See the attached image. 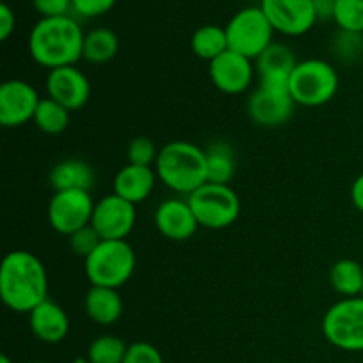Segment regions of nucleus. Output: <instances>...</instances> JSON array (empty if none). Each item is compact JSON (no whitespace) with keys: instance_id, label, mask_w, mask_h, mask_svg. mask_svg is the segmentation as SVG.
I'll use <instances>...</instances> for the list:
<instances>
[{"instance_id":"obj_1","label":"nucleus","mask_w":363,"mask_h":363,"mask_svg":"<svg viewBox=\"0 0 363 363\" xmlns=\"http://www.w3.org/2000/svg\"><path fill=\"white\" fill-rule=\"evenodd\" d=\"M0 298L7 308L18 314H30L39 303L48 300V275L38 255L14 250L4 257Z\"/></svg>"},{"instance_id":"obj_2","label":"nucleus","mask_w":363,"mask_h":363,"mask_svg":"<svg viewBox=\"0 0 363 363\" xmlns=\"http://www.w3.org/2000/svg\"><path fill=\"white\" fill-rule=\"evenodd\" d=\"M85 34L71 16L41 18L28 34L30 57L50 71L74 66L84 53Z\"/></svg>"},{"instance_id":"obj_3","label":"nucleus","mask_w":363,"mask_h":363,"mask_svg":"<svg viewBox=\"0 0 363 363\" xmlns=\"http://www.w3.org/2000/svg\"><path fill=\"white\" fill-rule=\"evenodd\" d=\"M155 170L167 188L186 197L208 183L206 151L186 140H172L163 145Z\"/></svg>"},{"instance_id":"obj_4","label":"nucleus","mask_w":363,"mask_h":363,"mask_svg":"<svg viewBox=\"0 0 363 363\" xmlns=\"http://www.w3.org/2000/svg\"><path fill=\"white\" fill-rule=\"evenodd\" d=\"M137 257L126 240H103L85 259V275L91 286L119 289L131 279Z\"/></svg>"},{"instance_id":"obj_5","label":"nucleus","mask_w":363,"mask_h":363,"mask_svg":"<svg viewBox=\"0 0 363 363\" xmlns=\"http://www.w3.org/2000/svg\"><path fill=\"white\" fill-rule=\"evenodd\" d=\"M339 91V73L323 59L300 60L289 80V92L301 106H323Z\"/></svg>"},{"instance_id":"obj_6","label":"nucleus","mask_w":363,"mask_h":363,"mask_svg":"<svg viewBox=\"0 0 363 363\" xmlns=\"http://www.w3.org/2000/svg\"><path fill=\"white\" fill-rule=\"evenodd\" d=\"M199 225L206 229H227L241 213V201L229 184L206 183L186 197Z\"/></svg>"},{"instance_id":"obj_7","label":"nucleus","mask_w":363,"mask_h":363,"mask_svg":"<svg viewBox=\"0 0 363 363\" xmlns=\"http://www.w3.org/2000/svg\"><path fill=\"white\" fill-rule=\"evenodd\" d=\"M325 339L347 353L363 351V296L342 298L323 318Z\"/></svg>"},{"instance_id":"obj_8","label":"nucleus","mask_w":363,"mask_h":363,"mask_svg":"<svg viewBox=\"0 0 363 363\" xmlns=\"http://www.w3.org/2000/svg\"><path fill=\"white\" fill-rule=\"evenodd\" d=\"M229 50L255 60L273 43V27L261 7L238 11L225 25Z\"/></svg>"},{"instance_id":"obj_9","label":"nucleus","mask_w":363,"mask_h":363,"mask_svg":"<svg viewBox=\"0 0 363 363\" xmlns=\"http://www.w3.org/2000/svg\"><path fill=\"white\" fill-rule=\"evenodd\" d=\"M94 206L91 191H55L48 204V222L53 230L64 236H71L78 229L91 223Z\"/></svg>"},{"instance_id":"obj_10","label":"nucleus","mask_w":363,"mask_h":363,"mask_svg":"<svg viewBox=\"0 0 363 363\" xmlns=\"http://www.w3.org/2000/svg\"><path fill=\"white\" fill-rule=\"evenodd\" d=\"M293 96L289 87L259 84L257 91L252 92L247 101L248 117L254 124L261 128L284 126L294 112Z\"/></svg>"},{"instance_id":"obj_11","label":"nucleus","mask_w":363,"mask_h":363,"mask_svg":"<svg viewBox=\"0 0 363 363\" xmlns=\"http://www.w3.org/2000/svg\"><path fill=\"white\" fill-rule=\"evenodd\" d=\"M262 13L273 30L286 35H303L318 21L314 0H261Z\"/></svg>"},{"instance_id":"obj_12","label":"nucleus","mask_w":363,"mask_h":363,"mask_svg":"<svg viewBox=\"0 0 363 363\" xmlns=\"http://www.w3.org/2000/svg\"><path fill=\"white\" fill-rule=\"evenodd\" d=\"M137 211L135 204L116 194L105 195L96 202L91 225L98 230L101 240H126L135 227Z\"/></svg>"},{"instance_id":"obj_13","label":"nucleus","mask_w":363,"mask_h":363,"mask_svg":"<svg viewBox=\"0 0 363 363\" xmlns=\"http://www.w3.org/2000/svg\"><path fill=\"white\" fill-rule=\"evenodd\" d=\"M38 91L28 82L6 80L0 85V124L4 128H20L28 121H34L38 110Z\"/></svg>"},{"instance_id":"obj_14","label":"nucleus","mask_w":363,"mask_h":363,"mask_svg":"<svg viewBox=\"0 0 363 363\" xmlns=\"http://www.w3.org/2000/svg\"><path fill=\"white\" fill-rule=\"evenodd\" d=\"M46 92L53 101L66 106L69 112L80 110L91 98V84L77 66L52 69L46 77Z\"/></svg>"},{"instance_id":"obj_15","label":"nucleus","mask_w":363,"mask_h":363,"mask_svg":"<svg viewBox=\"0 0 363 363\" xmlns=\"http://www.w3.org/2000/svg\"><path fill=\"white\" fill-rule=\"evenodd\" d=\"M209 78L218 91L225 94H241L254 80V64L248 57L227 50L209 62Z\"/></svg>"},{"instance_id":"obj_16","label":"nucleus","mask_w":363,"mask_h":363,"mask_svg":"<svg viewBox=\"0 0 363 363\" xmlns=\"http://www.w3.org/2000/svg\"><path fill=\"white\" fill-rule=\"evenodd\" d=\"M155 225L162 236L170 241H186L197 233L199 225L188 201L169 199L155 213Z\"/></svg>"},{"instance_id":"obj_17","label":"nucleus","mask_w":363,"mask_h":363,"mask_svg":"<svg viewBox=\"0 0 363 363\" xmlns=\"http://www.w3.org/2000/svg\"><path fill=\"white\" fill-rule=\"evenodd\" d=\"M298 62L293 50L284 43L273 41L261 55L255 59V69L259 74V84L289 87V80Z\"/></svg>"},{"instance_id":"obj_18","label":"nucleus","mask_w":363,"mask_h":363,"mask_svg":"<svg viewBox=\"0 0 363 363\" xmlns=\"http://www.w3.org/2000/svg\"><path fill=\"white\" fill-rule=\"evenodd\" d=\"M28 325L35 339L45 344H59L69 333V318L55 301L45 300L28 314Z\"/></svg>"},{"instance_id":"obj_19","label":"nucleus","mask_w":363,"mask_h":363,"mask_svg":"<svg viewBox=\"0 0 363 363\" xmlns=\"http://www.w3.org/2000/svg\"><path fill=\"white\" fill-rule=\"evenodd\" d=\"M156 179L158 176L152 167H138L128 163L116 174L113 194L137 206L138 202H144L152 194Z\"/></svg>"},{"instance_id":"obj_20","label":"nucleus","mask_w":363,"mask_h":363,"mask_svg":"<svg viewBox=\"0 0 363 363\" xmlns=\"http://www.w3.org/2000/svg\"><path fill=\"white\" fill-rule=\"evenodd\" d=\"M85 312L89 319L99 326H110L123 315V300L117 289L112 287L91 286L85 296Z\"/></svg>"},{"instance_id":"obj_21","label":"nucleus","mask_w":363,"mask_h":363,"mask_svg":"<svg viewBox=\"0 0 363 363\" xmlns=\"http://www.w3.org/2000/svg\"><path fill=\"white\" fill-rule=\"evenodd\" d=\"M50 184L55 191H91L92 184H94V170L84 160H64V162L57 163L50 172Z\"/></svg>"},{"instance_id":"obj_22","label":"nucleus","mask_w":363,"mask_h":363,"mask_svg":"<svg viewBox=\"0 0 363 363\" xmlns=\"http://www.w3.org/2000/svg\"><path fill=\"white\" fill-rule=\"evenodd\" d=\"M119 52V38L113 30L105 27L92 28L85 34L82 59L89 64H106L116 59Z\"/></svg>"},{"instance_id":"obj_23","label":"nucleus","mask_w":363,"mask_h":363,"mask_svg":"<svg viewBox=\"0 0 363 363\" xmlns=\"http://www.w3.org/2000/svg\"><path fill=\"white\" fill-rule=\"evenodd\" d=\"M333 291L344 298H357L363 293V266L353 259H340L330 269Z\"/></svg>"},{"instance_id":"obj_24","label":"nucleus","mask_w":363,"mask_h":363,"mask_svg":"<svg viewBox=\"0 0 363 363\" xmlns=\"http://www.w3.org/2000/svg\"><path fill=\"white\" fill-rule=\"evenodd\" d=\"M227 50H229V41H227L225 27L204 25V27L197 28L191 35V52L199 59L211 62Z\"/></svg>"},{"instance_id":"obj_25","label":"nucleus","mask_w":363,"mask_h":363,"mask_svg":"<svg viewBox=\"0 0 363 363\" xmlns=\"http://www.w3.org/2000/svg\"><path fill=\"white\" fill-rule=\"evenodd\" d=\"M204 151L208 162V183L229 184L236 170L233 147L225 142H215Z\"/></svg>"},{"instance_id":"obj_26","label":"nucleus","mask_w":363,"mask_h":363,"mask_svg":"<svg viewBox=\"0 0 363 363\" xmlns=\"http://www.w3.org/2000/svg\"><path fill=\"white\" fill-rule=\"evenodd\" d=\"M71 112L60 103L53 101L52 98H41L38 110H35L34 123L43 133L60 135L69 126Z\"/></svg>"},{"instance_id":"obj_27","label":"nucleus","mask_w":363,"mask_h":363,"mask_svg":"<svg viewBox=\"0 0 363 363\" xmlns=\"http://www.w3.org/2000/svg\"><path fill=\"white\" fill-rule=\"evenodd\" d=\"M128 344L121 337L101 335L91 342L87 358L91 363H123Z\"/></svg>"},{"instance_id":"obj_28","label":"nucleus","mask_w":363,"mask_h":363,"mask_svg":"<svg viewBox=\"0 0 363 363\" xmlns=\"http://www.w3.org/2000/svg\"><path fill=\"white\" fill-rule=\"evenodd\" d=\"M333 21L340 30L363 34V0H335Z\"/></svg>"},{"instance_id":"obj_29","label":"nucleus","mask_w":363,"mask_h":363,"mask_svg":"<svg viewBox=\"0 0 363 363\" xmlns=\"http://www.w3.org/2000/svg\"><path fill=\"white\" fill-rule=\"evenodd\" d=\"M333 53L344 62H353L360 59L363 53V34L362 32H350L340 30L333 38Z\"/></svg>"},{"instance_id":"obj_30","label":"nucleus","mask_w":363,"mask_h":363,"mask_svg":"<svg viewBox=\"0 0 363 363\" xmlns=\"http://www.w3.org/2000/svg\"><path fill=\"white\" fill-rule=\"evenodd\" d=\"M160 149L149 137H137L128 145V163L138 167H152L158 160Z\"/></svg>"},{"instance_id":"obj_31","label":"nucleus","mask_w":363,"mask_h":363,"mask_svg":"<svg viewBox=\"0 0 363 363\" xmlns=\"http://www.w3.org/2000/svg\"><path fill=\"white\" fill-rule=\"evenodd\" d=\"M67 238H69L71 252H73L74 255H78V257L84 259V261L96 250V248L99 247V243L103 241L101 236L98 234V230H96L91 223L82 227V229H78L77 233H73Z\"/></svg>"},{"instance_id":"obj_32","label":"nucleus","mask_w":363,"mask_h":363,"mask_svg":"<svg viewBox=\"0 0 363 363\" xmlns=\"http://www.w3.org/2000/svg\"><path fill=\"white\" fill-rule=\"evenodd\" d=\"M123 363H163V357L152 344L133 342L128 346Z\"/></svg>"},{"instance_id":"obj_33","label":"nucleus","mask_w":363,"mask_h":363,"mask_svg":"<svg viewBox=\"0 0 363 363\" xmlns=\"http://www.w3.org/2000/svg\"><path fill=\"white\" fill-rule=\"evenodd\" d=\"M117 0H71L73 13L82 18H98L108 13Z\"/></svg>"},{"instance_id":"obj_34","label":"nucleus","mask_w":363,"mask_h":363,"mask_svg":"<svg viewBox=\"0 0 363 363\" xmlns=\"http://www.w3.org/2000/svg\"><path fill=\"white\" fill-rule=\"evenodd\" d=\"M32 4L41 18L69 16V13L73 11L71 0H32Z\"/></svg>"},{"instance_id":"obj_35","label":"nucleus","mask_w":363,"mask_h":363,"mask_svg":"<svg viewBox=\"0 0 363 363\" xmlns=\"http://www.w3.org/2000/svg\"><path fill=\"white\" fill-rule=\"evenodd\" d=\"M16 28V16L7 4H0V41H7Z\"/></svg>"},{"instance_id":"obj_36","label":"nucleus","mask_w":363,"mask_h":363,"mask_svg":"<svg viewBox=\"0 0 363 363\" xmlns=\"http://www.w3.org/2000/svg\"><path fill=\"white\" fill-rule=\"evenodd\" d=\"M315 16L319 20H333L335 16V0H314Z\"/></svg>"},{"instance_id":"obj_37","label":"nucleus","mask_w":363,"mask_h":363,"mask_svg":"<svg viewBox=\"0 0 363 363\" xmlns=\"http://www.w3.org/2000/svg\"><path fill=\"white\" fill-rule=\"evenodd\" d=\"M351 201H353L354 208L363 213V174H360L353 181V186H351Z\"/></svg>"},{"instance_id":"obj_38","label":"nucleus","mask_w":363,"mask_h":363,"mask_svg":"<svg viewBox=\"0 0 363 363\" xmlns=\"http://www.w3.org/2000/svg\"><path fill=\"white\" fill-rule=\"evenodd\" d=\"M0 363H13V360H11L7 354H2V357H0Z\"/></svg>"},{"instance_id":"obj_39","label":"nucleus","mask_w":363,"mask_h":363,"mask_svg":"<svg viewBox=\"0 0 363 363\" xmlns=\"http://www.w3.org/2000/svg\"><path fill=\"white\" fill-rule=\"evenodd\" d=\"M73 363H91V362H89V358H84V357H78V358H77V360H74Z\"/></svg>"},{"instance_id":"obj_40","label":"nucleus","mask_w":363,"mask_h":363,"mask_svg":"<svg viewBox=\"0 0 363 363\" xmlns=\"http://www.w3.org/2000/svg\"><path fill=\"white\" fill-rule=\"evenodd\" d=\"M30 363H46V362H30Z\"/></svg>"},{"instance_id":"obj_41","label":"nucleus","mask_w":363,"mask_h":363,"mask_svg":"<svg viewBox=\"0 0 363 363\" xmlns=\"http://www.w3.org/2000/svg\"><path fill=\"white\" fill-rule=\"evenodd\" d=\"M362 296H363V293H362Z\"/></svg>"}]
</instances>
